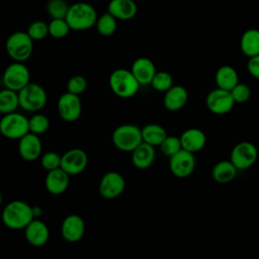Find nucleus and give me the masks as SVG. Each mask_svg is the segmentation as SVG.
Masks as SVG:
<instances>
[{
	"label": "nucleus",
	"mask_w": 259,
	"mask_h": 259,
	"mask_svg": "<svg viewBox=\"0 0 259 259\" xmlns=\"http://www.w3.org/2000/svg\"><path fill=\"white\" fill-rule=\"evenodd\" d=\"M1 219L8 229L24 230V228L34 219L32 214V206L22 200H12L5 205Z\"/></svg>",
	"instance_id": "nucleus-1"
},
{
	"label": "nucleus",
	"mask_w": 259,
	"mask_h": 259,
	"mask_svg": "<svg viewBox=\"0 0 259 259\" xmlns=\"http://www.w3.org/2000/svg\"><path fill=\"white\" fill-rule=\"evenodd\" d=\"M65 19L72 30H86L95 25L97 13L92 5L77 2L70 5Z\"/></svg>",
	"instance_id": "nucleus-2"
},
{
	"label": "nucleus",
	"mask_w": 259,
	"mask_h": 259,
	"mask_svg": "<svg viewBox=\"0 0 259 259\" xmlns=\"http://www.w3.org/2000/svg\"><path fill=\"white\" fill-rule=\"evenodd\" d=\"M140 86L131 70L116 69L109 76V87L117 97L131 98L136 95Z\"/></svg>",
	"instance_id": "nucleus-3"
},
{
	"label": "nucleus",
	"mask_w": 259,
	"mask_h": 259,
	"mask_svg": "<svg viewBox=\"0 0 259 259\" xmlns=\"http://www.w3.org/2000/svg\"><path fill=\"white\" fill-rule=\"evenodd\" d=\"M8 56L15 62H25L32 54L33 40L26 31H15L6 39Z\"/></svg>",
	"instance_id": "nucleus-4"
},
{
	"label": "nucleus",
	"mask_w": 259,
	"mask_h": 259,
	"mask_svg": "<svg viewBox=\"0 0 259 259\" xmlns=\"http://www.w3.org/2000/svg\"><path fill=\"white\" fill-rule=\"evenodd\" d=\"M19 106L25 111L35 112L45 107L48 95L42 86L36 83H28L18 91Z\"/></svg>",
	"instance_id": "nucleus-5"
},
{
	"label": "nucleus",
	"mask_w": 259,
	"mask_h": 259,
	"mask_svg": "<svg viewBox=\"0 0 259 259\" xmlns=\"http://www.w3.org/2000/svg\"><path fill=\"white\" fill-rule=\"evenodd\" d=\"M142 142V128L136 124L119 125L112 133L114 147L123 152L134 151Z\"/></svg>",
	"instance_id": "nucleus-6"
},
{
	"label": "nucleus",
	"mask_w": 259,
	"mask_h": 259,
	"mask_svg": "<svg viewBox=\"0 0 259 259\" xmlns=\"http://www.w3.org/2000/svg\"><path fill=\"white\" fill-rule=\"evenodd\" d=\"M0 133L6 139L19 140L29 133L28 118L15 111L3 114L0 119Z\"/></svg>",
	"instance_id": "nucleus-7"
},
{
	"label": "nucleus",
	"mask_w": 259,
	"mask_h": 259,
	"mask_svg": "<svg viewBox=\"0 0 259 259\" xmlns=\"http://www.w3.org/2000/svg\"><path fill=\"white\" fill-rule=\"evenodd\" d=\"M30 73L22 62H15L8 65L3 73L2 81L5 88L18 92L29 83Z\"/></svg>",
	"instance_id": "nucleus-8"
},
{
	"label": "nucleus",
	"mask_w": 259,
	"mask_h": 259,
	"mask_svg": "<svg viewBox=\"0 0 259 259\" xmlns=\"http://www.w3.org/2000/svg\"><path fill=\"white\" fill-rule=\"evenodd\" d=\"M258 158V150L251 142H240L234 146L230 160L238 170H246L253 166Z\"/></svg>",
	"instance_id": "nucleus-9"
},
{
	"label": "nucleus",
	"mask_w": 259,
	"mask_h": 259,
	"mask_svg": "<svg viewBox=\"0 0 259 259\" xmlns=\"http://www.w3.org/2000/svg\"><path fill=\"white\" fill-rule=\"evenodd\" d=\"M205 105L210 112L218 115H223L229 113L233 109L235 101L230 91L217 88L211 90L206 95Z\"/></svg>",
	"instance_id": "nucleus-10"
},
{
	"label": "nucleus",
	"mask_w": 259,
	"mask_h": 259,
	"mask_svg": "<svg viewBox=\"0 0 259 259\" xmlns=\"http://www.w3.org/2000/svg\"><path fill=\"white\" fill-rule=\"evenodd\" d=\"M57 108L62 119L67 122L76 121L82 112V103L79 95L67 91L59 97Z\"/></svg>",
	"instance_id": "nucleus-11"
},
{
	"label": "nucleus",
	"mask_w": 259,
	"mask_h": 259,
	"mask_svg": "<svg viewBox=\"0 0 259 259\" xmlns=\"http://www.w3.org/2000/svg\"><path fill=\"white\" fill-rule=\"evenodd\" d=\"M169 168L171 173L177 178H186L192 174L195 169L194 154L181 149L170 157Z\"/></svg>",
	"instance_id": "nucleus-12"
},
{
	"label": "nucleus",
	"mask_w": 259,
	"mask_h": 259,
	"mask_svg": "<svg viewBox=\"0 0 259 259\" xmlns=\"http://www.w3.org/2000/svg\"><path fill=\"white\" fill-rule=\"evenodd\" d=\"M125 188V180L121 174L110 171L105 173L98 186L99 194L106 199H113L119 196Z\"/></svg>",
	"instance_id": "nucleus-13"
},
{
	"label": "nucleus",
	"mask_w": 259,
	"mask_h": 259,
	"mask_svg": "<svg viewBox=\"0 0 259 259\" xmlns=\"http://www.w3.org/2000/svg\"><path fill=\"white\" fill-rule=\"evenodd\" d=\"M88 164V157L82 149H71L61 156V168L69 175L82 173Z\"/></svg>",
	"instance_id": "nucleus-14"
},
{
	"label": "nucleus",
	"mask_w": 259,
	"mask_h": 259,
	"mask_svg": "<svg viewBox=\"0 0 259 259\" xmlns=\"http://www.w3.org/2000/svg\"><path fill=\"white\" fill-rule=\"evenodd\" d=\"M85 233V223L78 214L67 215L61 226V234L65 241L76 243L80 241Z\"/></svg>",
	"instance_id": "nucleus-15"
},
{
	"label": "nucleus",
	"mask_w": 259,
	"mask_h": 259,
	"mask_svg": "<svg viewBox=\"0 0 259 259\" xmlns=\"http://www.w3.org/2000/svg\"><path fill=\"white\" fill-rule=\"evenodd\" d=\"M18 141V153L24 161L31 162L40 156L41 142L37 135L29 132Z\"/></svg>",
	"instance_id": "nucleus-16"
},
{
	"label": "nucleus",
	"mask_w": 259,
	"mask_h": 259,
	"mask_svg": "<svg viewBox=\"0 0 259 259\" xmlns=\"http://www.w3.org/2000/svg\"><path fill=\"white\" fill-rule=\"evenodd\" d=\"M24 237L28 244L33 247H41L47 244L50 232L48 226L38 219H33L24 228Z\"/></svg>",
	"instance_id": "nucleus-17"
},
{
	"label": "nucleus",
	"mask_w": 259,
	"mask_h": 259,
	"mask_svg": "<svg viewBox=\"0 0 259 259\" xmlns=\"http://www.w3.org/2000/svg\"><path fill=\"white\" fill-rule=\"evenodd\" d=\"M69 174L65 172L61 167L48 171L45 185L47 190L53 195L63 194L69 187L70 178Z\"/></svg>",
	"instance_id": "nucleus-18"
},
{
	"label": "nucleus",
	"mask_w": 259,
	"mask_h": 259,
	"mask_svg": "<svg viewBox=\"0 0 259 259\" xmlns=\"http://www.w3.org/2000/svg\"><path fill=\"white\" fill-rule=\"evenodd\" d=\"M131 71L140 83V85L151 84L153 77L157 72L154 63L146 57L136 59L132 65Z\"/></svg>",
	"instance_id": "nucleus-19"
},
{
	"label": "nucleus",
	"mask_w": 259,
	"mask_h": 259,
	"mask_svg": "<svg viewBox=\"0 0 259 259\" xmlns=\"http://www.w3.org/2000/svg\"><path fill=\"white\" fill-rule=\"evenodd\" d=\"M188 100V92L181 85H173L165 92L163 104L169 111H177L185 106Z\"/></svg>",
	"instance_id": "nucleus-20"
},
{
	"label": "nucleus",
	"mask_w": 259,
	"mask_h": 259,
	"mask_svg": "<svg viewBox=\"0 0 259 259\" xmlns=\"http://www.w3.org/2000/svg\"><path fill=\"white\" fill-rule=\"evenodd\" d=\"M179 138L182 149L193 154L203 149L206 143L205 134L201 130L196 127L185 130Z\"/></svg>",
	"instance_id": "nucleus-21"
},
{
	"label": "nucleus",
	"mask_w": 259,
	"mask_h": 259,
	"mask_svg": "<svg viewBox=\"0 0 259 259\" xmlns=\"http://www.w3.org/2000/svg\"><path fill=\"white\" fill-rule=\"evenodd\" d=\"M155 147L142 142L134 151H132V163L138 169H147L155 161Z\"/></svg>",
	"instance_id": "nucleus-22"
},
{
	"label": "nucleus",
	"mask_w": 259,
	"mask_h": 259,
	"mask_svg": "<svg viewBox=\"0 0 259 259\" xmlns=\"http://www.w3.org/2000/svg\"><path fill=\"white\" fill-rule=\"evenodd\" d=\"M107 11L116 19L130 20L136 16L138 7L134 0H110Z\"/></svg>",
	"instance_id": "nucleus-23"
},
{
	"label": "nucleus",
	"mask_w": 259,
	"mask_h": 259,
	"mask_svg": "<svg viewBox=\"0 0 259 259\" xmlns=\"http://www.w3.org/2000/svg\"><path fill=\"white\" fill-rule=\"evenodd\" d=\"M214 81L218 88L230 91L239 83V76L235 68L229 65H224L217 70Z\"/></svg>",
	"instance_id": "nucleus-24"
},
{
	"label": "nucleus",
	"mask_w": 259,
	"mask_h": 259,
	"mask_svg": "<svg viewBox=\"0 0 259 259\" xmlns=\"http://www.w3.org/2000/svg\"><path fill=\"white\" fill-rule=\"evenodd\" d=\"M240 49L248 58L259 55V29L249 28L245 30L240 39Z\"/></svg>",
	"instance_id": "nucleus-25"
},
{
	"label": "nucleus",
	"mask_w": 259,
	"mask_h": 259,
	"mask_svg": "<svg viewBox=\"0 0 259 259\" xmlns=\"http://www.w3.org/2000/svg\"><path fill=\"white\" fill-rule=\"evenodd\" d=\"M237 172L238 169L231 162V160H223L213 166L211 176L215 182L223 184L234 180L237 176Z\"/></svg>",
	"instance_id": "nucleus-26"
},
{
	"label": "nucleus",
	"mask_w": 259,
	"mask_h": 259,
	"mask_svg": "<svg viewBox=\"0 0 259 259\" xmlns=\"http://www.w3.org/2000/svg\"><path fill=\"white\" fill-rule=\"evenodd\" d=\"M166 130L157 123H149L142 128L143 142L148 143L154 147L160 146L167 137Z\"/></svg>",
	"instance_id": "nucleus-27"
},
{
	"label": "nucleus",
	"mask_w": 259,
	"mask_h": 259,
	"mask_svg": "<svg viewBox=\"0 0 259 259\" xmlns=\"http://www.w3.org/2000/svg\"><path fill=\"white\" fill-rule=\"evenodd\" d=\"M19 106L18 92L5 88L0 91V113L14 112Z\"/></svg>",
	"instance_id": "nucleus-28"
},
{
	"label": "nucleus",
	"mask_w": 259,
	"mask_h": 259,
	"mask_svg": "<svg viewBox=\"0 0 259 259\" xmlns=\"http://www.w3.org/2000/svg\"><path fill=\"white\" fill-rule=\"evenodd\" d=\"M95 25L99 34L109 36L115 32L117 22L116 18L107 11L106 13H103L101 16L97 17Z\"/></svg>",
	"instance_id": "nucleus-29"
},
{
	"label": "nucleus",
	"mask_w": 259,
	"mask_h": 259,
	"mask_svg": "<svg viewBox=\"0 0 259 259\" xmlns=\"http://www.w3.org/2000/svg\"><path fill=\"white\" fill-rule=\"evenodd\" d=\"M152 87L158 92H166L173 86V77L170 73L165 71L156 72L151 82Z\"/></svg>",
	"instance_id": "nucleus-30"
},
{
	"label": "nucleus",
	"mask_w": 259,
	"mask_h": 259,
	"mask_svg": "<svg viewBox=\"0 0 259 259\" xmlns=\"http://www.w3.org/2000/svg\"><path fill=\"white\" fill-rule=\"evenodd\" d=\"M71 30L65 18H53L49 23V34L55 38L65 37Z\"/></svg>",
	"instance_id": "nucleus-31"
},
{
	"label": "nucleus",
	"mask_w": 259,
	"mask_h": 259,
	"mask_svg": "<svg viewBox=\"0 0 259 259\" xmlns=\"http://www.w3.org/2000/svg\"><path fill=\"white\" fill-rule=\"evenodd\" d=\"M28 126L30 133H33L38 136L45 134L49 130L50 121L46 115L35 113L28 119Z\"/></svg>",
	"instance_id": "nucleus-32"
},
{
	"label": "nucleus",
	"mask_w": 259,
	"mask_h": 259,
	"mask_svg": "<svg viewBox=\"0 0 259 259\" xmlns=\"http://www.w3.org/2000/svg\"><path fill=\"white\" fill-rule=\"evenodd\" d=\"M69 7L70 6L65 0H49L47 3V11L52 19L66 18Z\"/></svg>",
	"instance_id": "nucleus-33"
},
{
	"label": "nucleus",
	"mask_w": 259,
	"mask_h": 259,
	"mask_svg": "<svg viewBox=\"0 0 259 259\" xmlns=\"http://www.w3.org/2000/svg\"><path fill=\"white\" fill-rule=\"evenodd\" d=\"M26 32L32 40L44 39L49 34V24L42 20H35L29 24Z\"/></svg>",
	"instance_id": "nucleus-34"
},
{
	"label": "nucleus",
	"mask_w": 259,
	"mask_h": 259,
	"mask_svg": "<svg viewBox=\"0 0 259 259\" xmlns=\"http://www.w3.org/2000/svg\"><path fill=\"white\" fill-rule=\"evenodd\" d=\"M159 147L161 152L169 158L182 149L180 138L175 136H167Z\"/></svg>",
	"instance_id": "nucleus-35"
},
{
	"label": "nucleus",
	"mask_w": 259,
	"mask_h": 259,
	"mask_svg": "<svg viewBox=\"0 0 259 259\" xmlns=\"http://www.w3.org/2000/svg\"><path fill=\"white\" fill-rule=\"evenodd\" d=\"M231 95L235 101V103H244L251 97V89L247 84L238 83L231 90Z\"/></svg>",
	"instance_id": "nucleus-36"
},
{
	"label": "nucleus",
	"mask_w": 259,
	"mask_h": 259,
	"mask_svg": "<svg viewBox=\"0 0 259 259\" xmlns=\"http://www.w3.org/2000/svg\"><path fill=\"white\" fill-rule=\"evenodd\" d=\"M87 88V80L82 75H75L67 82V91L73 94H81Z\"/></svg>",
	"instance_id": "nucleus-37"
},
{
	"label": "nucleus",
	"mask_w": 259,
	"mask_h": 259,
	"mask_svg": "<svg viewBox=\"0 0 259 259\" xmlns=\"http://www.w3.org/2000/svg\"><path fill=\"white\" fill-rule=\"evenodd\" d=\"M40 164H41V167L47 171L57 169L61 167V156L58 153L53 151L47 152L41 156Z\"/></svg>",
	"instance_id": "nucleus-38"
},
{
	"label": "nucleus",
	"mask_w": 259,
	"mask_h": 259,
	"mask_svg": "<svg viewBox=\"0 0 259 259\" xmlns=\"http://www.w3.org/2000/svg\"><path fill=\"white\" fill-rule=\"evenodd\" d=\"M247 70L252 77L259 79V55L249 58L247 62Z\"/></svg>",
	"instance_id": "nucleus-39"
},
{
	"label": "nucleus",
	"mask_w": 259,
	"mask_h": 259,
	"mask_svg": "<svg viewBox=\"0 0 259 259\" xmlns=\"http://www.w3.org/2000/svg\"><path fill=\"white\" fill-rule=\"evenodd\" d=\"M42 213V210L39 206H32V214L34 219H38Z\"/></svg>",
	"instance_id": "nucleus-40"
},
{
	"label": "nucleus",
	"mask_w": 259,
	"mask_h": 259,
	"mask_svg": "<svg viewBox=\"0 0 259 259\" xmlns=\"http://www.w3.org/2000/svg\"><path fill=\"white\" fill-rule=\"evenodd\" d=\"M2 202H3V196H2V193L0 192V206H1Z\"/></svg>",
	"instance_id": "nucleus-41"
}]
</instances>
